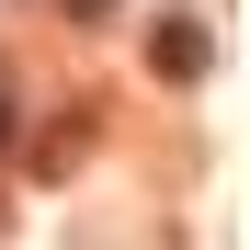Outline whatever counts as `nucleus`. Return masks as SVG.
Here are the masks:
<instances>
[{
  "label": "nucleus",
  "instance_id": "nucleus-1",
  "mask_svg": "<svg viewBox=\"0 0 250 250\" xmlns=\"http://www.w3.org/2000/svg\"><path fill=\"white\" fill-rule=\"evenodd\" d=\"M159 68H171V80H193L205 68V23H159V46H148Z\"/></svg>",
  "mask_w": 250,
  "mask_h": 250
}]
</instances>
